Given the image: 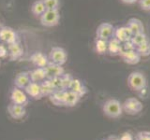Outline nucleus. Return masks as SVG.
I'll use <instances>...</instances> for the list:
<instances>
[{"label":"nucleus","instance_id":"nucleus-1","mask_svg":"<svg viewBox=\"0 0 150 140\" xmlns=\"http://www.w3.org/2000/svg\"><path fill=\"white\" fill-rule=\"evenodd\" d=\"M102 111L108 118L117 119L123 114V106L117 99H108L102 106Z\"/></svg>","mask_w":150,"mask_h":140},{"label":"nucleus","instance_id":"nucleus-2","mask_svg":"<svg viewBox=\"0 0 150 140\" xmlns=\"http://www.w3.org/2000/svg\"><path fill=\"white\" fill-rule=\"evenodd\" d=\"M128 85L135 92H141L147 86V79L144 74L140 71L131 72L128 77Z\"/></svg>","mask_w":150,"mask_h":140},{"label":"nucleus","instance_id":"nucleus-3","mask_svg":"<svg viewBox=\"0 0 150 140\" xmlns=\"http://www.w3.org/2000/svg\"><path fill=\"white\" fill-rule=\"evenodd\" d=\"M60 14L58 9H46L40 16V23L45 27H53L58 24Z\"/></svg>","mask_w":150,"mask_h":140},{"label":"nucleus","instance_id":"nucleus-4","mask_svg":"<svg viewBox=\"0 0 150 140\" xmlns=\"http://www.w3.org/2000/svg\"><path fill=\"white\" fill-rule=\"evenodd\" d=\"M122 106H123V111L129 115H137L144 108L142 102L135 97H129L125 100Z\"/></svg>","mask_w":150,"mask_h":140},{"label":"nucleus","instance_id":"nucleus-5","mask_svg":"<svg viewBox=\"0 0 150 140\" xmlns=\"http://www.w3.org/2000/svg\"><path fill=\"white\" fill-rule=\"evenodd\" d=\"M49 62L54 63L59 65H63L66 64L68 60V53L63 48L61 47H54L50 50L49 55Z\"/></svg>","mask_w":150,"mask_h":140},{"label":"nucleus","instance_id":"nucleus-6","mask_svg":"<svg viewBox=\"0 0 150 140\" xmlns=\"http://www.w3.org/2000/svg\"><path fill=\"white\" fill-rule=\"evenodd\" d=\"M115 28L114 25L110 22H102L98 26L96 30L97 38L104 39V40H110L111 38L115 36Z\"/></svg>","mask_w":150,"mask_h":140},{"label":"nucleus","instance_id":"nucleus-7","mask_svg":"<svg viewBox=\"0 0 150 140\" xmlns=\"http://www.w3.org/2000/svg\"><path fill=\"white\" fill-rule=\"evenodd\" d=\"M11 101L13 104L26 106L29 99H28V95L26 94L25 90L14 87L11 92Z\"/></svg>","mask_w":150,"mask_h":140},{"label":"nucleus","instance_id":"nucleus-8","mask_svg":"<svg viewBox=\"0 0 150 140\" xmlns=\"http://www.w3.org/2000/svg\"><path fill=\"white\" fill-rule=\"evenodd\" d=\"M0 40L6 42L7 44H11L19 40V37L15 30L11 27L3 26L0 28Z\"/></svg>","mask_w":150,"mask_h":140},{"label":"nucleus","instance_id":"nucleus-9","mask_svg":"<svg viewBox=\"0 0 150 140\" xmlns=\"http://www.w3.org/2000/svg\"><path fill=\"white\" fill-rule=\"evenodd\" d=\"M8 115L14 120H21L26 115V109L25 106L16 104H9L7 107Z\"/></svg>","mask_w":150,"mask_h":140},{"label":"nucleus","instance_id":"nucleus-10","mask_svg":"<svg viewBox=\"0 0 150 140\" xmlns=\"http://www.w3.org/2000/svg\"><path fill=\"white\" fill-rule=\"evenodd\" d=\"M23 54V49L19 41L11 44H8V56L11 61H16L22 57Z\"/></svg>","mask_w":150,"mask_h":140},{"label":"nucleus","instance_id":"nucleus-11","mask_svg":"<svg viewBox=\"0 0 150 140\" xmlns=\"http://www.w3.org/2000/svg\"><path fill=\"white\" fill-rule=\"evenodd\" d=\"M25 92H26V94L33 98V99L39 100L41 99L43 95H42L41 92V88H40V84L38 82H30L28 85L25 88Z\"/></svg>","mask_w":150,"mask_h":140},{"label":"nucleus","instance_id":"nucleus-12","mask_svg":"<svg viewBox=\"0 0 150 140\" xmlns=\"http://www.w3.org/2000/svg\"><path fill=\"white\" fill-rule=\"evenodd\" d=\"M120 56L123 59V61L128 64H137L140 60H141V55L136 50H127V51H122L120 53Z\"/></svg>","mask_w":150,"mask_h":140},{"label":"nucleus","instance_id":"nucleus-13","mask_svg":"<svg viewBox=\"0 0 150 140\" xmlns=\"http://www.w3.org/2000/svg\"><path fill=\"white\" fill-rule=\"evenodd\" d=\"M45 70H46L47 78H54L61 77L65 73L63 65H59V64H56L51 62H49V64H47Z\"/></svg>","mask_w":150,"mask_h":140},{"label":"nucleus","instance_id":"nucleus-14","mask_svg":"<svg viewBox=\"0 0 150 140\" xmlns=\"http://www.w3.org/2000/svg\"><path fill=\"white\" fill-rule=\"evenodd\" d=\"M30 61L36 67H46L47 64H49L48 56L42 52H40V51L33 53L30 57Z\"/></svg>","mask_w":150,"mask_h":140},{"label":"nucleus","instance_id":"nucleus-15","mask_svg":"<svg viewBox=\"0 0 150 140\" xmlns=\"http://www.w3.org/2000/svg\"><path fill=\"white\" fill-rule=\"evenodd\" d=\"M31 82L29 72H20L16 75L15 78H14V85L15 87L25 90V88Z\"/></svg>","mask_w":150,"mask_h":140},{"label":"nucleus","instance_id":"nucleus-16","mask_svg":"<svg viewBox=\"0 0 150 140\" xmlns=\"http://www.w3.org/2000/svg\"><path fill=\"white\" fill-rule=\"evenodd\" d=\"M132 36V33L130 32V30L127 26H120L115 28V37L118 39L120 42H122V43L130 40Z\"/></svg>","mask_w":150,"mask_h":140},{"label":"nucleus","instance_id":"nucleus-17","mask_svg":"<svg viewBox=\"0 0 150 140\" xmlns=\"http://www.w3.org/2000/svg\"><path fill=\"white\" fill-rule=\"evenodd\" d=\"M127 27L132 33V35L140 34V33L144 32V26L141 20L137 18H130L127 22Z\"/></svg>","mask_w":150,"mask_h":140},{"label":"nucleus","instance_id":"nucleus-18","mask_svg":"<svg viewBox=\"0 0 150 140\" xmlns=\"http://www.w3.org/2000/svg\"><path fill=\"white\" fill-rule=\"evenodd\" d=\"M81 96L78 93L74 92L70 90H67L65 92V99H64V106L73 107L76 106L79 101L81 100Z\"/></svg>","mask_w":150,"mask_h":140},{"label":"nucleus","instance_id":"nucleus-19","mask_svg":"<svg viewBox=\"0 0 150 140\" xmlns=\"http://www.w3.org/2000/svg\"><path fill=\"white\" fill-rule=\"evenodd\" d=\"M69 90L72 91L74 92L78 93V94L83 97L86 94L87 92V88L86 87V85L82 82V80H80L79 78H72L71 83H70Z\"/></svg>","mask_w":150,"mask_h":140},{"label":"nucleus","instance_id":"nucleus-20","mask_svg":"<svg viewBox=\"0 0 150 140\" xmlns=\"http://www.w3.org/2000/svg\"><path fill=\"white\" fill-rule=\"evenodd\" d=\"M29 76H30V79L32 82L40 83L41 81H43L45 78H47L45 67H36L35 69L31 70L29 72Z\"/></svg>","mask_w":150,"mask_h":140},{"label":"nucleus","instance_id":"nucleus-21","mask_svg":"<svg viewBox=\"0 0 150 140\" xmlns=\"http://www.w3.org/2000/svg\"><path fill=\"white\" fill-rule=\"evenodd\" d=\"M122 51V42L114 36L108 40V52L111 55H120Z\"/></svg>","mask_w":150,"mask_h":140},{"label":"nucleus","instance_id":"nucleus-22","mask_svg":"<svg viewBox=\"0 0 150 140\" xmlns=\"http://www.w3.org/2000/svg\"><path fill=\"white\" fill-rule=\"evenodd\" d=\"M65 92L64 90H56L49 96V99L53 105L56 106H63L65 99Z\"/></svg>","mask_w":150,"mask_h":140},{"label":"nucleus","instance_id":"nucleus-23","mask_svg":"<svg viewBox=\"0 0 150 140\" xmlns=\"http://www.w3.org/2000/svg\"><path fill=\"white\" fill-rule=\"evenodd\" d=\"M40 88H41V92L42 95L44 96H50L55 90V88L54 86L53 82L50 78H45L43 81H41L40 83Z\"/></svg>","mask_w":150,"mask_h":140},{"label":"nucleus","instance_id":"nucleus-24","mask_svg":"<svg viewBox=\"0 0 150 140\" xmlns=\"http://www.w3.org/2000/svg\"><path fill=\"white\" fill-rule=\"evenodd\" d=\"M46 10V7L44 5L43 0H37L33 3L31 7V11L37 17H40Z\"/></svg>","mask_w":150,"mask_h":140},{"label":"nucleus","instance_id":"nucleus-25","mask_svg":"<svg viewBox=\"0 0 150 140\" xmlns=\"http://www.w3.org/2000/svg\"><path fill=\"white\" fill-rule=\"evenodd\" d=\"M95 50L98 54H104L108 52V41L97 38L95 42Z\"/></svg>","mask_w":150,"mask_h":140},{"label":"nucleus","instance_id":"nucleus-26","mask_svg":"<svg viewBox=\"0 0 150 140\" xmlns=\"http://www.w3.org/2000/svg\"><path fill=\"white\" fill-rule=\"evenodd\" d=\"M130 41L132 42V44L135 46V48H137V47H139L140 45H142V44L145 43L146 41H148V37L144 32V33H140V34L133 35L132 37H131Z\"/></svg>","mask_w":150,"mask_h":140},{"label":"nucleus","instance_id":"nucleus-27","mask_svg":"<svg viewBox=\"0 0 150 140\" xmlns=\"http://www.w3.org/2000/svg\"><path fill=\"white\" fill-rule=\"evenodd\" d=\"M136 50L138 51L141 57H147L150 55V41H146L145 43L140 45L136 48Z\"/></svg>","mask_w":150,"mask_h":140},{"label":"nucleus","instance_id":"nucleus-28","mask_svg":"<svg viewBox=\"0 0 150 140\" xmlns=\"http://www.w3.org/2000/svg\"><path fill=\"white\" fill-rule=\"evenodd\" d=\"M72 78H73L70 76V74H68V73H64L62 76H61V80H62V89L64 91L69 90Z\"/></svg>","mask_w":150,"mask_h":140},{"label":"nucleus","instance_id":"nucleus-29","mask_svg":"<svg viewBox=\"0 0 150 140\" xmlns=\"http://www.w3.org/2000/svg\"><path fill=\"white\" fill-rule=\"evenodd\" d=\"M46 9H58L60 0H43Z\"/></svg>","mask_w":150,"mask_h":140},{"label":"nucleus","instance_id":"nucleus-30","mask_svg":"<svg viewBox=\"0 0 150 140\" xmlns=\"http://www.w3.org/2000/svg\"><path fill=\"white\" fill-rule=\"evenodd\" d=\"M136 139L137 140H150V132L148 131H143L140 132L136 135Z\"/></svg>","mask_w":150,"mask_h":140},{"label":"nucleus","instance_id":"nucleus-31","mask_svg":"<svg viewBox=\"0 0 150 140\" xmlns=\"http://www.w3.org/2000/svg\"><path fill=\"white\" fill-rule=\"evenodd\" d=\"M140 8L145 11H150V0H139Z\"/></svg>","mask_w":150,"mask_h":140},{"label":"nucleus","instance_id":"nucleus-32","mask_svg":"<svg viewBox=\"0 0 150 140\" xmlns=\"http://www.w3.org/2000/svg\"><path fill=\"white\" fill-rule=\"evenodd\" d=\"M50 79L52 80V82H53L54 86L55 88V90H63V89H62V80H61V77L50 78Z\"/></svg>","mask_w":150,"mask_h":140},{"label":"nucleus","instance_id":"nucleus-33","mask_svg":"<svg viewBox=\"0 0 150 140\" xmlns=\"http://www.w3.org/2000/svg\"><path fill=\"white\" fill-rule=\"evenodd\" d=\"M118 140H133V135L129 132H125L120 135Z\"/></svg>","mask_w":150,"mask_h":140},{"label":"nucleus","instance_id":"nucleus-34","mask_svg":"<svg viewBox=\"0 0 150 140\" xmlns=\"http://www.w3.org/2000/svg\"><path fill=\"white\" fill-rule=\"evenodd\" d=\"M8 56V48L3 45H0V58H4Z\"/></svg>","mask_w":150,"mask_h":140},{"label":"nucleus","instance_id":"nucleus-35","mask_svg":"<svg viewBox=\"0 0 150 140\" xmlns=\"http://www.w3.org/2000/svg\"><path fill=\"white\" fill-rule=\"evenodd\" d=\"M121 1L123 2V3H125V4L131 5V4H135L136 2H138L139 0H121Z\"/></svg>","mask_w":150,"mask_h":140},{"label":"nucleus","instance_id":"nucleus-36","mask_svg":"<svg viewBox=\"0 0 150 140\" xmlns=\"http://www.w3.org/2000/svg\"><path fill=\"white\" fill-rule=\"evenodd\" d=\"M107 140H115V139H107Z\"/></svg>","mask_w":150,"mask_h":140}]
</instances>
